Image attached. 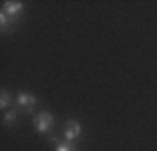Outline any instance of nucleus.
Segmentation results:
<instances>
[{"label": "nucleus", "instance_id": "obj_1", "mask_svg": "<svg viewBox=\"0 0 157 151\" xmlns=\"http://www.w3.org/2000/svg\"><path fill=\"white\" fill-rule=\"evenodd\" d=\"M52 122H55V118H52V113H48V111H40V113H36V118H34V126H36L38 132H48L50 128H52Z\"/></svg>", "mask_w": 157, "mask_h": 151}, {"label": "nucleus", "instance_id": "obj_2", "mask_svg": "<svg viewBox=\"0 0 157 151\" xmlns=\"http://www.w3.org/2000/svg\"><path fill=\"white\" fill-rule=\"evenodd\" d=\"M36 105H38V99L34 95H29V92H19V95H17V107H19V109L32 111Z\"/></svg>", "mask_w": 157, "mask_h": 151}, {"label": "nucleus", "instance_id": "obj_3", "mask_svg": "<svg viewBox=\"0 0 157 151\" xmlns=\"http://www.w3.org/2000/svg\"><path fill=\"white\" fill-rule=\"evenodd\" d=\"M2 11H4L13 21H15L17 17H21V13H23V4H21V2H17V0H9V2H4V4H2Z\"/></svg>", "mask_w": 157, "mask_h": 151}, {"label": "nucleus", "instance_id": "obj_4", "mask_svg": "<svg viewBox=\"0 0 157 151\" xmlns=\"http://www.w3.org/2000/svg\"><path fill=\"white\" fill-rule=\"evenodd\" d=\"M82 137V126L80 122H75V120H69L67 126H65V138L67 141H75V138Z\"/></svg>", "mask_w": 157, "mask_h": 151}, {"label": "nucleus", "instance_id": "obj_5", "mask_svg": "<svg viewBox=\"0 0 157 151\" xmlns=\"http://www.w3.org/2000/svg\"><path fill=\"white\" fill-rule=\"evenodd\" d=\"M17 109H9V111L4 113V118H2V122H4V126H13L15 124V120H17Z\"/></svg>", "mask_w": 157, "mask_h": 151}, {"label": "nucleus", "instance_id": "obj_6", "mask_svg": "<svg viewBox=\"0 0 157 151\" xmlns=\"http://www.w3.org/2000/svg\"><path fill=\"white\" fill-rule=\"evenodd\" d=\"M0 25H2V32H9V27L13 25V19L4 11H0Z\"/></svg>", "mask_w": 157, "mask_h": 151}, {"label": "nucleus", "instance_id": "obj_7", "mask_svg": "<svg viewBox=\"0 0 157 151\" xmlns=\"http://www.w3.org/2000/svg\"><path fill=\"white\" fill-rule=\"evenodd\" d=\"M9 105H11V95H9L6 88H2V92H0V107L2 109H9Z\"/></svg>", "mask_w": 157, "mask_h": 151}, {"label": "nucleus", "instance_id": "obj_8", "mask_svg": "<svg viewBox=\"0 0 157 151\" xmlns=\"http://www.w3.org/2000/svg\"><path fill=\"white\" fill-rule=\"evenodd\" d=\"M57 151H75L71 143H57Z\"/></svg>", "mask_w": 157, "mask_h": 151}]
</instances>
